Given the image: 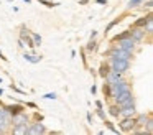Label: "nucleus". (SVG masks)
<instances>
[{
	"label": "nucleus",
	"instance_id": "22",
	"mask_svg": "<svg viewBox=\"0 0 153 135\" xmlns=\"http://www.w3.org/2000/svg\"><path fill=\"white\" fill-rule=\"evenodd\" d=\"M36 2L43 3V5H46L48 8H53V7H58L59 3H54V2H50V0H36Z\"/></svg>",
	"mask_w": 153,
	"mask_h": 135
},
{
	"label": "nucleus",
	"instance_id": "7",
	"mask_svg": "<svg viewBox=\"0 0 153 135\" xmlns=\"http://www.w3.org/2000/svg\"><path fill=\"white\" fill-rule=\"evenodd\" d=\"M122 78H123V72H119V71L110 69V71L105 74V82H107V84H114V82L120 81Z\"/></svg>",
	"mask_w": 153,
	"mask_h": 135
},
{
	"label": "nucleus",
	"instance_id": "32",
	"mask_svg": "<svg viewBox=\"0 0 153 135\" xmlns=\"http://www.w3.org/2000/svg\"><path fill=\"white\" fill-rule=\"evenodd\" d=\"M152 5H153V2H152V0H148V2H146V7H148V8H152Z\"/></svg>",
	"mask_w": 153,
	"mask_h": 135
},
{
	"label": "nucleus",
	"instance_id": "12",
	"mask_svg": "<svg viewBox=\"0 0 153 135\" xmlns=\"http://www.w3.org/2000/svg\"><path fill=\"white\" fill-rule=\"evenodd\" d=\"M23 58H25V61L31 63V64H36V63H40V61H41V56H36V54H28V53H25Z\"/></svg>",
	"mask_w": 153,
	"mask_h": 135
},
{
	"label": "nucleus",
	"instance_id": "23",
	"mask_svg": "<svg viewBox=\"0 0 153 135\" xmlns=\"http://www.w3.org/2000/svg\"><path fill=\"white\" fill-rule=\"evenodd\" d=\"M142 3H145V0H130V2H128V8L138 7V5H142Z\"/></svg>",
	"mask_w": 153,
	"mask_h": 135
},
{
	"label": "nucleus",
	"instance_id": "28",
	"mask_svg": "<svg viewBox=\"0 0 153 135\" xmlns=\"http://www.w3.org/2000/svg\"><path fill=\"white\" fill-rule=\"evenodd\" d=\"M18 46H20V48H25V46H27V45H25V41H23V40H18Z\"/></svg>",
	"mask_w": 153,
	"mask_h": 135
},
{
	"label": "nucleus",
	"instance_id": "13",
	"mask_svg": "<svg viewBox=\"0 0 153 135\" xmlns=\"http://www.w3.org/2000/svg\"><path fill=\"white\" fill-rule=\"evenodd\" d=\"M13 134H28V125L27 124H18V125H13Z\"/></svg>",
	"mask_w": 153,
	"mask_h": 135
},
{
	"label": "nucleus",
	"instance_id": "31",
	"mask_svg": "<svg viewBox=\"0 0 153 135\" xmlns=\"http://www.w3.org/2000/svg\"><path fill=\"white\" fill-rule=\"evenodd\" d=\"M96 36H97V31H92V33H91V40H94Z\"/></svg>",
	"mask_w": 153,
	"mask_h": 135
},
{
	"label": "nucleus",
	"instance_id": "10",
	"mask_svg": "<svg viewBox=\"0 0 153 135\" xmlns=\"http://www.w3.org/2000/svg\"><path fill=\"white\" fill-rule=\"evenodd\" d=\"M130 36H132V38L138 43V41H142L143 36H145V30L140 28V26H133V30L130 31Z\"/></svg>",
	"mask_w": 153,
	"mask_h": 135
},
{
	"label": "nucleus",
	"instance_id": "16",
	"mask_svg": "<svg viewBox=\"0 0 153 135\" xmlns=\"http://www.w3.org/2000/svg\"><path fill=\"white\" fill-rule=\"evenodd\" d=\"M143 128H145V132H146V134H153V120H152V117H148V120L145 122Z\"/></svg>",
	"mask_w": 153,
	"mask_h": 135
},
{
	"label": "nucleus",
	"instance_id": "24",
	"mask_svg": "<svg viewBox=\"0 0 153 135\" xmlns=\"http://www.w3.org/2000/svg\"><path fill=\"white\" fill-rule=\"evenodd\" d=\"M109 71H110L109 66H107V64H102V66H100V69H99V74L102 76V78H105V74H107Z\"/></svg>",
	"mask_w": 153,
	"mask_h": 135
},
{
	"label": "nucleus",
	"instance_id": "17",
	"mask_svg": "<svg viewBox=\"0 0 153 135\" xmlns=\"http://www.w3.org/2000/svg\"><path fill=\"white\" fill-rule=\"evenodd\" d=\"M127 36H130V30H125V31H123V33H120V35L114 36V38H112V41H114V43H115V41H120V40L127 38Z\"/></svg>",
	"mask_w": 153,
	"mask_h": 135
},
{
	"label": "nucleus",
	"instance_id": "3",
	"mask_svg": "<svg viewBox=\"0 0 153 135\" xmlns=\"http://www.w3.org/2000/svg\"><path fill=\"white\" fill-rule=\"evenodd\" d=\"M110 66L114 71L119 72H127L130 69V61L128 59H117V58H110Z\"/></svg>",
	"mask_w": 153,
	"mask_h": 135
},
{
	"label": "nucleus",
	"instance_id": "35",
	"mask_svg": "<svg viewBox=\"0 0 153 135\" xmlns=\"http://www.w3.org/2000/svg\"><path fill=\"white\" fill-rule=\"evenodd\" d=\"M23 2H27V3H31V2H33V0H23Z\"/></svg>",
	"mask_w": 153,
	"mask_h": 135
},
{
	"label": "nucleus",
	"instance_id": "5",
	"mask_svg": "<svg viewBox=\"0 0 153 135\" xmlns=\"http://www.w3.org/2000/svg\"><path fill=\"white\" fill-rule=\"evenodd\" d=\"M135 45H137V41L132 38V36H127V38H123V40H120V41H119V48L125 49V51H130V53H133Z\"/></svg>",
	"mask_w": 153,
	"mask_h": 135
},
{
	"label": "nucleus",
	"instance_id": "19",
	"mask_svg": "<svg viewBox=\"0 0 153 135\" xmlns=\"http://www.w3.org/2000/svg\"><path fill=\"white\" fill-rule=\"evenodd\" d=\"M119 110H120V107H119V105H110V107H109V114L110 115H112V117H119Z\"/></svg>",
	"mask_w": 153,
	"mask_h": 135
},
{
	"label": "nucleus",
	"instance_id": "1",
	"mask_svg": "<svg viewBox=\"0 0 153 135\" xmlns=\"http://www.w3.org/2000/svg\"><path fill=\"white\" fill-rule=\"evenodd\" d=\"M115 99V104L119 105V107H125V105H130V104H135V97H133V94H132V91H125V92H122V94H119L117 97H114Z\"/></svg>",
	"mask_w": 153,
	"mask_h": 135
},
{
	"label": "nucleus",
	"instance_id": "27",
	"mask_svg": "<svg viewBox=\"0 0 153 135\" xmlns=\"http://www.w3.org/2000/svg\"><path fill=\"white\" fill-rule=\"evenodd\" d=\"M10 89H12V91H15V92H18V94H25V91H22V89H18L17 86H13V84H10Z\"/></svg>",
	"mask_w": 153,
	"mask_h": 135
},
{
	"label": "nucleus",
	"instance_id": "18",
	"mask_svg": "<svg viewBox=\"0 0 153 135\" xmlns=\"http://www.w3.org/2000/svg\"><path fill=\"white\" fill-rule=\"evenodd\" d=\"M30 36H31V40H33V45L35 46H40L41 45V36L38 35V33H31L30 31Z\"/></svg>",
	"mask_w": 153,
	"mask_h": 135
},
{
	"label": "nucleus",
	"instance_id": "30",
	"mask_svg": "<svg viewBox=\"0 0 153 135\" xmlns=\"http://www.w3.org/2000/svg\"><path fill=\"white\" fill-rule=\"evenodd\" d=\"M96 105H97V109H102V102H100V101H97Z\"/></svg>",
	"mask_w": 153,
	"mask_h": 135
},
{
	"label": "nucleus",
	"instance_id": "15",
	"mask_svg": "<svg viewBox=\"0 0 153 135\" xmlns=\"http://www.w3.org/2000/svg\"><path fill=\"white\" fill-rule=\"evenodd\" d=\"M4 109H7L12 115L18 114V112H23V105H7V107H4Z\"/></svg>",
	"mask_w": 153,
	"mask_h": 135
},
{
	"label": "nucleus",
	"instance_id": "8",
	"mask_svg": "<svg viewBox=\"0 0 153 135\" xmlns=\"http://www.w3.org/2000/svg\"><path fill=\"white\" fill-rule=\"evenodd\" d=\"M119 115H120V117H133V115H135V104H130V105H125V107H120Z\"/></svg>",
	"mask_w": 153,
	"mask_h": 135
},
{
	"label": "nucleus",
	"instance_id": "25",
	"mask_svg": "<svg viewBox=\"0 0 153 135\" xmlns=\"http://www.w3.org/2000/svg\"><path fill=\"white\" fill-rule=\"evenodd\" d=\"M105 125H107V128H109V130H112L114 134H119V130H117L115 127H114V124L110 120H105Z\"/></svg>",
	"mask_w": 153,
	"mask_h": 135
},
{
	"label": "nucleus",
	"instance_id": "2",
	"mask_svg": "<svg viewBox=\"0 0 153 135\" xmlns=\"http://www.w3.org/2000/svg\"><path fill=\"white\" fill-rule=\"evenodd\" d=\"M130 89V84L128 81H125V79H120V81L114 82V84H110V94H112V97H117L119 94H122V92L128 91Z\"/></svg>",
	"mask_w": 153,
	"mask_h": 135
},
{
	"label": "nucleus",
	"instance_id": "6",
	"mask_svg": "<svg viewBox=\"0 0 153 135\" xmlns=\"http://www.w3.org/2000/svg\"><path fill=\"white\" fill-rule=\"evenodd\" d=\"M133 128H135V117H122L120 130L122 132H132Z\"/></svg>",
	"mask_w": 153,
	"mask_h": 135
},
{
	"label": "nucleus",
	"instance_id": "14",
	"mask_svg": "<svg viewBox=\"0 0 153 135\" xmlns=\"http://www.w3.org/2000/svg\"><path fill=\"white\" fill-rule=\"evenodd\" d=\"M148 20H152V13H148L146 16H142V18H138L135 23H133V26H140V28H143V26L146 25V22H148Z\"/></svg>",
	"mask_w": 153,
	"mask_h": 135
},
{
	"label": "nucleus",
	"instance_id": "26",
	"mask_svg": "<svg viewBox=\"0 0 153 135\" xmlns=\"http://www.w3.org/2000/svg\"><path fill=\"white\" fill-rule=\"evenodd\" d=\"M43 99H53L54 101V99H56V94H54V92H48V94L43 95Z\"/></svg>",
	"mask_w": 153,
	"mask_h": 135
},
{
	"label": "nucleus",
	"instance_id": "20",
	"mask_svg": "<svg viewBox=\"0 0 153 135\" xmlns=\"http://www.w3.org/2000/svg\"><path fill=\"white\" fill-rule=\"evenodd\" d=\"M96 49H97V41H96V40H91V41L87 43V51H89V53H94Z\"/></svg>",
	"mask_w": 153,
	"mask_h": 135
},
{
	"label": "nucleus",
	"instance_id": "34",
	"mask_svg": "<svg viewBox=\"0 0 153 135\" xmlns=\"http://www.w3.org/2000/svg\"><path fill=\"white\" fill-rule=\"evenodd\" d=\"M0 58L4 59V61H7V58H5V56H4V54H2V51H0Z\"/></svg>",
	"mask_w": 153,
	"mask_h": 135
},
{
	"label": "nucleus",
	"instance_id": "29",
	"mask_svg": "<svg viewBox=\"0 0 153 135\" xmlns=\"http://www.w3.org/2000/svg\"><path fill=\"white\" fill-rule=\"evenodd\" d=\"M27 107H31V109H36V104H33V102H27Z\"/></svg>",
	"mask_w": 153,
	"mask_h": 135
},
{
	"label": "nucleus",
	"instance_id": "11",
	"mask_svg": "<svg viewBox=\"0 0 153 135\" xmlns=\"http://www.w3.org/2000/svg\"><path fill=\"white\" fill-rule=\"evenodd\" d=\"M148 117H150V114H140L138 117L135 119V127H143L145 122L148 120Z\"/></svg>",
	"mask_w": 153,
	"mask_h": 135
},
{
	"label": "nucleus",
	"instance_id": "33",
	"mask_svg": "<svg viewBox=\"0 0 153 135\" xmlns=\"http://www.w3.org/2000/svg\"><path fill=\"white\" fill-rule=\"evenodd\" d=\"M96 3H107V0H96Z\"/></svg>",
	"mask_w": 153,
	"mask_h": 135
},
{
	"label": "nucleus",
	"instance_id": "21",
	"mask_svg": "<svg viewBox=\"0 0 153 135\" xmlns=\"http://www.w3.org/2000/svg\"><path fill=\"white\" fill-rule=\"evenodd\" d=\"M120 22H122V18H117V20H114V22H110V23H109V25H107V28H105V35H107V33H109V31H110V30H112V28H114V26H115V25H117V23H120Z\"/></svg>",
	"mask_w": 153,
	"mask_h": 135
},
{
	"label": "nucleus",
	"instance_id": "9",
	"mask_svg": "<svg viewBox=\"0 0 153 135\" xmlns=\"http://www.w3.org/2000/svg\"><path fill=\"white\" fill-rule=\"evenodd\" d=\"M46 132V127L40 122L36 124H31V127H28V135H36V134H45Z\"/></svg>",
	"mask_w": 153,
	"mask_h": 135
},
{
	"label": "nucleus",
	"instance_id": "4",
	"mask_svg": "<svg viewBox=\"0 0 153 135\" xmlns=\"http://www.w3.org/2000/svg\"><path fill=\"white\" fill-rule=\"evenodd\" d=\"M107 54L110 56V58H117V59H132V53L130 51H125V49L119 48V46H115V48H112L110 51H107Z\"/></svg>",
	"mask_w": 153,
	"mask_h": 135
}]
</instances>
